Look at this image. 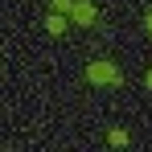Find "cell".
<instances>
[{
	"label": "cell",
	"instance_id": "7a4b0ae2",
	"mask_svg": "<svg viewBox=\"0 0 152 152\" xmlns=\"http://www.w3.org/2000/svg\"><path fill=\"white\" fill-rule=\"evenodd\" d=\"M70 21H74V25H95V4H91V0H74V8H70Z\"/></svg>",
	"mask_w": 152,
	"mask_h": 152
},
{
	"label": "cell",
	"instance_id": "8992f818",
	"mask_svg": "<svg viewBox=\"0 0 152 152\" xmlns=\"http://www.w3.org/2000/svg\"><path fill=\"white\" fill-rule=\"evenodd\" d=\"M144 86H148V91H152V70H148V74H144Z\"/></svg>",
	"mask_w": 152,
	"mask_h": 152
},
{
	"label": "cell",
	"instance_id": "277c9868",
	"mask_svg": "<svg viewBox=\"0 0 152 152\" xmlns=\"http://www.w3.org/2000/svg\"><path fill=\"white\" fill-rule=\"evenodd\" d=\"M107 140H111V144H115V148H124V144H127V132H124V127H115V132H111V136H107Z\"/></svg>",
	"mask_w": 152,
	"mask_h": 152
},
{
	"label": "cell",
	"instance_id": "5b68a950",
	"mask_svg": "<svg viewBox=\"0 0 152 152\" xmlns=\"http://www.w3.org/2000/svg\"><path fill=\"white\" fill-rule=\"evenodd\" d=\"M53 8H58V12H70V8H74V0H50Z\"/></svg>",
	"mask_w": 152,
	"mask_h": 152
},
{
	"label": "cell",
	"instance_id": "6da1fadb",
	"mask_svg": "<svg viewBox=\"0 0 152 152\" xmlns=\"http://www.w3.org/2000/svg\"><path fill=\"white\" fill-rule=\"evenodd\" d=\"M86 78H91L95 86H119V70H115L111 62H91V66H86Z\"/></svg>",
	"mask_w": 152,
	"mask_h": 152
},
{
	"label": "cell",
	"instance_id": "52a82bcc",
	"mask_svg": "<svg viewBox=\"0 0 152 152\" xmlns=\"http://www.w3.org/2000/svg\"><path fill=\"white\" fill-rule=\"evenodd\" d=\"M144 29H148V33H152V12H148V17H144Z\"/></svg>",
	"mask_w": 152,
	"mask_h": 152
},
{
	"label": "cell",
	"instance_id": "3957f363",
	"mask_svg": "<svg viewBox=\"0 0 152 152\" xmlns=\"http://www.w3.org/2000/svg\"><path fill=\"white\" fill-rule=\"evenodd\" d=\"M45 29H50V37H62V33H66V12L53 8L50 17H45Z\"/></svg>",
	"mask_w": 152,
	"mask_h": 152
}]
</instances>
